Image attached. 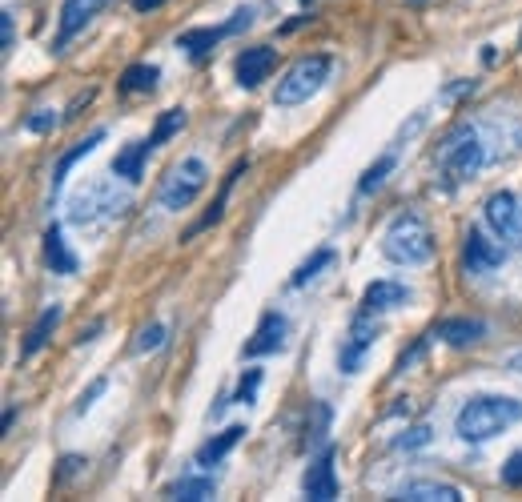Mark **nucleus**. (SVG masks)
Masks as SVG:
<instances>
[{
	"label": "nucleus",
	"instance_id": "obj_16",
	"mask_svg": "<svg viewBox=\"0 0 522 502\" xmlns=\"http://www.w3.org/2000/svg\"><path fill=\"white\" fill-rule=\"evenodd\" d=\"M394 498L402 502H462V490L454 482H438V478H414V482H402L394 490Z\"/></svg>",
	"mask_w": 522,
	"mask_h": 502
},
{
	"label": "nucleus",
	"instance_id": "obj_3",
	"mask_svg": "<svg viewBox=\"0 0 522 502\" xmlns=\"http://www.w3.org/2000/svg\"><path fill=\"white\" fill-rule=\"evenodd\" d=\"M382 258L394 266H426L434 258V233L418 209H402L382 233Z\"/></svg>",
	"mask_w": 522,
	"mask_h": 502
},
{
	"label": "nucleus",
	"instance_id": "obj_1",
	"mask_svg": "<svg viewBox=\"0 0 522 502\" xmlns=\"http://www.w3.org/2000/svg\"><path fill=\"white\" fill-rule=\"evenodd\" d=\"M486 161H490V153H486V145H482L478 129H474L470 121L454 125V129H450V133L438 141V149H434V173H438V189L454 193L458 185L474 181V177L482 173V165H486Z\"/></svg>",
	"mask_w": 522,
	"mask_h": 502
},
{
	"label": "nucleus",
	"instance_id": "obj_46",
	"mask_svg": "<svg viewBox=\"0 0 522 502\" xmlns=\"http://www.w3.org/2000/svg\"><path fill=\"white\" fill-rule=\"evenodd\" d=\"M302 5H314V0H302Z\"/></svg>",
	"mask_w": 522,
	"mask_h": 502
},
{
	"label": "nucleus",
	"instance_id": "obj_39",
	"mask_svg": "<svg viewBox=\"0 0 522 502\" xmlns=\"http://www.w3.org/2000/svg\"><path fill=\"white\" fill-rule=\"evenodd\" d=\"M101 330H105V322H101V318H97V322H89V326H81V334H77V346H85V342H93V338H97Z\"/></svg>",
	"mask_w": 522,
	"mask_h": 502
},
{
	"label": "nucleus",
	"instance_id": "obj_10",
	"mask_svg": "<svg viewBox=\"0 0 522 502\" xmlns=\"http://www.w3.org/2000/svg\"><path fill=\"white\" fill-rule=\"evenodd\" d=\"M506 262V249L498 245V241H490L482 229H466V237H462V270L466 274H494L498 266Z\"/></svg>",
	"mask_w": 522,
	"mask_h": 502
},
{
	"label": "nucleus",
	"instance_id": "obj_8",
	"mask_svg": "<svg viewBox=\"0 0 522 502\" xmlns=\"http://www.w3.org/2000/svg\"><path fill=\"white\" fill-rule=\"evenodd\" d=\"M374 342H378V322H374V314L358 310V318L350 322V330H346V338L338 346V370L342 374H358L366 366V354L374 350Z\"/></svg>",
	"mask_w": 522,
	"mask_h": 502
},
{
	"label": "nucleus",
	"instance_id": "obj_9",
	"mask_svg": "<svg viewBox=\"0 0 522 502\" xmlns=\"http://www.w3.org/2000/svg\"><path fill=\"white\" fill-rule=\"evenodd\" d=\"M482 213H486V225L494 229L498 241H522V205L514 201L510 189H494L486 197Z\"/></svg>",
	"mask_w": 522,
	"mask_h": 502
},
{
	"label": "nucleus",
	"instance_id": "obj_24",
	"mask_svg": "<svg viewBox=\"0 0 522 502\" xmlns=\"http://www.w3.org/2000/svg\"><path fill=\"white\" fill-rule=\"evenodd\" d=\"M213 494H217V478H209V474H185L165 486V498H181V502H205Z\"/></svg>",
	"mask_w": 522,
	"mask_h": 502
},
{
	"label": "nucleus",
	"instance_id": "obj_19",
	"mask_svg": "<svg viewBox=\"0 0 522 502\" xmlns=\"http://www.w3.org/2000/svg\"><path fill=\"white\" fill-rule=\"evenodd\" d=\"M434 338H442L446 346H474L486 338V322L482 318H442L434 326Z\"/></svg>",
	"mask_w": 522,
	"mask_h": 502
},
{
	"label": "nucleus",
	"instance_id": "obj_11",
	"mask_svg": "<svg viewBox=\"0 0 522 502\" xmlns=\"http://www.w3.org/2000/svg\"><path fill=\"white\" fill-rule=\"evenodd\" d=\"M334 458L338 450L334 446H322L318 458H310L306 474H302V494L310 502H334L338 498V470H334Z\"/></svg>",
	"mask_w": 522,
	"mask_h": 502
},
{
	"label": "nucleus",
	"instance_id": "obj_6",
	"mask_svg": "<svg viewBox=\"0 0 522 502\" xmlns=\"http://www.w3.org/2000/svg\"><path fill=\"white\" fill-rule=\"evenodd\" d=\"M205 181H209V169H205L201 157H185V161H177V165L169 169V177L161 181V189H157L161 209H169V213L189 209V205L197 201V193L205 189Z\"/></svg>",
	"mask_w": 522,
	"mask_h": 502
},
{
	"label": "nucleus",
	"instance_id": "obj_25",
	"mask_svg": "<svg viewBox=\"0 0 522 502\" xmlns=\"http://www.w3.org/2000/svg\"><path fill=\"white\" fill-rule=\"evenodd\" d=\"M157 77H161V69H157V65H149V61H137V65H129V69L121 73V81H117V93H121V97L153 93V89H157Z\"/></svg>",
	"mask_w": 522,
	"mask_h": 502
},
{
	"label": "nucleus",
	"instance_id": "obj_18",
	"mask_svg": "<svg viewBox=\"0 0 522 502\" xmlns=\"http://www.w3.org/2000/svg\"><path fill=\"white\" fill-rule=\"evenodd\" d=\"M45 262H49V270L61 274V278H73V274L81 270V262H77V254L69 249L61 225H49V229H45Z\"/></svg>",
	"mask_w": 522,
	"mask_h": 502
},
{
	"label": "nucleus",
	"instance_id": "obj_30",
	"mask_svg": "<svg viewBox=\"0 0 522 502\" xmlns=\"http://www.w3.org/2000/svg\"><path fill=\"white\" fill-rule=\"evenodd\" d=\"M257 386H261V370H245L241 382H237V390L229 394V402H233V406H249V402L257 398Z\"/></svg>",
	"mask_w": 522,
	"mask_h": 502
},
{
	"label": "nucleus",
	"instance_id": "obj_7",
	"mask_svg": "<svg viewBox=\"0 0 522 502\" xmlns=\"http://www.w3.org/2000/svg\"><path fill=\"white\" fill-rule=\"evenodd\" d=\"M253 25V5H245V9H237L225 25H205V29H189V33H181L177 37V49H185L193 61H205L213 49H217V41H225V37H233V33H241V29H249Z\"/></svg>",
	"mask_w": 522,
	"mask_h": 502
},
{
	"label": "nucleus",
	"instance_id": "obj_41",
	"mask_svg": "<svg viewBox=\"0 0 522 502\" xmlns=\"http://www.w3.org/2000/svg\"><path fill=\"white\" fill-rule=\"evenodd\" d=\"M161 5H165V0H133V9H137V13H157Z\"/></svg>",
	"mask_w": 522,
	"mask_h": 502
},
{
	"label": "nucleus",
	"instance_id": "obj_36",
	"mask_svg": "<svg viewBox=\"0 0 522 502\" xmlns=\"http://www.w3.org/2000/svg\"><path fill=\"white\" fill-rule=\"evenodd\" d=\"M85 466H89V462H85L81 454H65V458H61V470H57V486L73 482V478H77V474H81Z\"/></svg>",
	"mask_w": 522,
	"mask_h": 502
},
{
	"label": "nucleus",
	"instance_id": "obj_27",
	"mask_svg": "<svg viewBox=\"0 0 522 502\" xmlns=\"http://www.w3.org/2000/svg\"><path fill=\"white\" fill-rule=\"evenodd\" d=\"M330 418H334V410H330L326 402H314V406H310V418H306V438H302V446H318V442L326 438V430H330Z\"/></svg>",
	"mask_w": 522,
	"mask_h": 502
},
{
	"label": "nucleus",
	"instance_id": "obj_37",
	"mask_svg": "<svg viewBox=\"0 0 522 502\" xmlns=\"http://www.w3.org/2000/svg\"><path fill=\"white\" fill-rule=\"evenodd\" d=\"M0 33H5V53H9L17 45V17H13V9L0 13Z\"/></svg>",
	"mask_w": 522,
	"mask_h": 502
},
{
	"label": "nucleus",
	"instance_id": "obj_5",
	"mask_svg": "<svg viewBox=\"0 0 522 502\" xmlns=\"http://www.w3.org/2000/svg\"><path fill=\"white\" fill-rule=\"evenodd\" d=\"M125 205H129V193H121L113 181H93L69 197V225H81V229L101 225V221L125 213Z\"/></svg>",
	"mask_w": 522,
	"mask_h": 502
},
{
	"label": "nucleus",
	"instance_id": "obj_42",
	"mask_svg": "<svg viewBox=\"0 0 522 502\" xmlns=\"http://www.w3.org/2000/svg\"><path fill=\"white\" fill-rule=\"evenodd\" d=\"M506 370H514V374H522V350H518V354H510V358H506Z\"/></svg>",
	"mask_w": 522,
	"mask_h": 502
},
{
	"label": "nucleus",
	"instance_id": "obj_12",
	"mask_svg": "<svg viewBox=\"0 0 522 502\" xmlns=\"http://www.w3.org/2000/svg\"><path fill=\"white\" fill-rule=\"evenodd\" d=\"M286 338H290V318L278 314V310H266L253 330V338L241 346V358H266V354H278L286 350Z\"/></svg>",
	"mask_w": 522,
	"mask_h": 502
},
{
	"label": "nucleus",
	"instance_id": "obj_40",
	"mask_svg": "<svg viewBox=\"0 0 522 502\" xmlns=\"http://www.w3.org/2000/svg\"><path fill=\"white\" fill-rule=\"evenodd\" d=\"M474 89H478L474 81H462V85H450L442 97H446V101H458V97H466V93H474Z\"/></svg>",
	"mask_w": 522,
	"mask_h": 502
},
{
	"label": "nucleus",
	"instance_id": "obj_28",
	"mask_svg": "<svg viewBox=\"0 0 522 502\" xmlns=\"http://www.w3.org/2000/svg\"><path fill=\"white\" fill-rule=\"evenodd\" d=\"M330 262H334V249L326 245V249H318V254H314V258H306V262H302V266L294 270V278H290V286H298V290H302V286H310V282L318 278V270H326Z\"/></svg>",
	"mask_w": 522,
	"mask_h": 502
},
{
	"label": "nucleus",
	"instance_id": "obj_44",
	"mask_svg": "<svg viewBox=\"0 0 522 502\" xmlns=\"http://www.w3.org/2000/svg\"><path fill=\"white\" fill-rule=\"evenodd\" d=\"M406 5H410V9H422V5H426V0H406Z\"/></svg>",
	"mask_w": 522,
	"mask_h": 502
},
{
	"label": "nucleus",
	"instance_id": "obj_20",
	"mask_svg": "<svg viewBox=\"0 0 522 502\" xmlns=\"http://www.w3.org/2000/svg\"><path fill=\"white\" fill-rule=\"evenodd\" d=\"M245 169H249V161H237V165L229 169V177L221 181V193L213 197V205H209V209H205V213H201V217H197V221L185 229V241H189V237H197V233H205L209 225H217V221H221V213H225V201H229V193H233V185H237V177H241Z\"/></svg>",
	"mask_w": 522,
	"mask_h": 502
},
{
	"label": "nucleus",
	"instance_id": "obj_43",
	"mask_svg": "<svg viewBox=\"0 0 522 502\" xmlns=\"http://www.w3.org/2000/svg\"><path fill=\"white\" fill-rule=\"evenodd\" d=\"M13 422H17V406L5 410V434H13Z\"/></svg>",
	"mask_w": 522,
	"mask_h": 502
},
{
	"label": "nucleus",
	"instance_id": "obj_17",
	"mask_svg": "<svg viewBox=\"0 0 522 502\" xmlns=\"http://www.w3.org/2000/svg\"><path fill=\"white\" fill-rule=\"evenodd\" d=\"M61 318H65V306H61V302H53V306H45V310H41V318H37V322H33V330L25 334L21 362L37 358V354L49 346V338H53V334H57V326H61Z\"/></svg>",
	"mask_w": 522,
	"mask_h": 502
},
{
	"label": "nucleus",
	"instance_id": "obj_26",
	"mask_svg": "<svg viewBox=\"0 0 522 502\" xmlns=\"http://www.w3.org/2000/svg\"><path fill=\"white\" fill-rule=\"evenodd\" d=\"M185 121H189V113H185V109H165V113L157 117V125H153V133H149L145 141H149L153 149H161V145H165L169 137H177V133L185 129Z\"/></svg>",
	"mask_w": 522,
	"mask_h": 502
},
{
	"label": "nucleus",
	"instance_id": "obj_33",
	"mask_svg": "<svg viewBox=\"0 0 522 502\" xmlns=\"http://www.w3.org/2000/svg\"><path fill=\"white\" fill-rule=\"evenodd\" d=\"M165 334H169V330H165L161 322H153V326H145V330H141V338H137V346H133V350H137V354L161 350V346H165Z\"/></svg>",
	"mask_w": 522,
	"mask_h": 502
},
{
	"label": "nucleus",
	"instance_id": "obj_32",
	"mask_svg": "<svg viewBox=\"0 0 522 502\" xmlns=\"http://www.w3.org/2000/svg\"><path fill=\"white\" fill-rule=\"evenodd\" d=\"M426 442H430V426L418 422V426H410V430H402V434L394 438V450H418V446H426Z\"/></svg>",
	"mask_w": 522,
	"mask_h": 502
},
{
	"label": "nucleus",
	"instance_id": "obj_22",
	"mask_svg": "<svg viewBox=\"0 0 522 502\" xmlns=\"http://www.w3.org/2000/svg\"><path fill=\"white\" fill-rule=\"evenodd\" d=\"M149 153H153V145H149V141H129V145L113 157V173H117L121 181L137 185V181L145 177V161H149Z\"/></svg>",
	"mask_w": 522,
	"mask_h": 502
},
{
	"label": "nucleus",
	"instance_id": "obj_29",
	"mask_svg": "<svg viewBox=\"0 0 522 502\" xmlns=\"http://www.w3.org/2000/svg\"><path fill=\"white\" fill-rule=\"evenodd\" d=\"M394 165H398V157H394V153H382V157H378V161H374V165L362 173V181H358V193H362V197H366V193H374V189H378V185H382V181L394 173Z\"/></svg>",
	"mask_w": 522,
	"mask_h": 502
},
{
	"label": "nucleus",
	"instance_id": "obj_13",
	"mask_svg": "<svg viewBox=\"0 0 522 502\" xmlns=\"http://www.w3.org/2000/svg\"><path fill=\"white\" fill-rule=\"evenodd\" d=\"M274 69H278V49L270 45H249L233 57V77L241 89H257L261 81H270Z\"/></svg>",
	"mask_w": 522,
	"mask_h": 502
},
{
	"label": "nucleus",
	"instance_id": "obj_35",
	"mask_svg": "<svg viewBox=\"0 0 522 502\" xmlns=\"http://www.w3.org/2000/svg\"><path fill=\"white\" fill-rule=\"evenodd\" d=\"M57 125H61L57 109H37L33 117H25V129H29V133H53Z\"/></svg>",
	"mask_w": 522,
	"mask_h": 502
},
{
	"label": "nucleus",
	"instance_id": "obj_2",
	"mask_svg": "<svg viewBox=\"0 0 522 502\" xmlns=\"http://www.w3.org/2000/svg\"><path fill=\"white\" fill-rule=\"evenodd\" d=\"M514 422H522V402L510 394H474L458 406L454 414V434L470 446H482L490 438H498L502 430H510Z\"/></svg>",
	"mask_w": 522,
	"mask_h": 502
},
{
	"label": "nucleus",
	"instance_id": "obj_31",
	"mask_svg": "<svg viewBox=\"0 0 522 502\" xmlns=\"http://www.w3.org/2000/svg\"><path fill=\"white\" fill-rule=\"evenodd\" d=\"M105 390H109V378H93V382H89V386L77 394V406H73V414H89V410H93V402H97Z\"/></svg>",
	"mask_w": 522,
	"mask_h": 502
},
{
	"label": "nucleus",
	"instance_id": "obj_15",
	"mask_svg": "<svg viewBox=\"0 0 522 502\" xmlns=\"http://www.w3.org/2000/svg\"><path fill=\"white\" fill-rule=\"evenodd\" d=\"M414 294L402 286V282H394V278H378V282H370L366 290H362V314H390V310H398V306H406Z\"/></svg>",
	"mask_w": 522,
	"mask_h": 502
},
{
	"label": "nucleus",
	"instance_id": "obj_21",
	"mask_svg": "<svg viewBox=\"0 0 522 502\" xmlns=\"http://www.w3.org/2000/svg\"><path fill=\"white\" fill-rule=\"evenodd\" d=\"M245 434H249V430H245L241 422H237V426H225L221 434H213V438H205V442L197 446L193 462H197V466H217V462H221V458H225V454H229Z\"/></svg>",
	"mask_w": 522,
	"mask_h": 502
},
{
	"label": "nucleus",
	"instance_id": "obj_34",
	"mask_svg": "<svg viewBox=\"0 0 522 502\" xmlns=\"http://www.w3.org/2000/svg\"><path fill=\"white\" fill-rule=\"evenodd\" d=\"M498 478H502V486H510V490H522V450H514V454L502 462Z\"/></svg>",
	"mask_w": 522,
	"mask_h": 502
},
{
	"label": "nucleus",
	"instance_id": "obj_23",
	"mask_svg": "<svg viewBox=\"0 0 522 502\" xmlns=\"http://www.w3.org/2000/svg\"><path fill=\"white\" fill-rule=\"evenodd\" d=\"M101 141H105V129H93V133H89V137H81V141H77V145H73L69 153H61V161H57V169H53V193H49L53 201L61 197V185H65L69 169H73V165H77L81 157H89V153H93V149H97Z\"/></svg>",
	"mask_w": 522,
	"mask_h": 502
},
{
	"label": "nucleus",
	"instance_id": "obj_14",
	"mask_svg": "<svg viewBox=\"0 0 522 502\" xmlns=\"http://www.w3.org/2000/svg\"><path fill=\"white\" fill-rule=\"evenodd\" d=\"M109 5V0H65L61 5V17H57V37H53V53H61L101 9Z\"/></svg>",
	"mask_w": 522,
	"mask_h": 502
},
{
	"label": "nucleus",
	"instance_id": "obj_45",
	"mask_svg": "<svg viewBox=\"0 0 522 502\" xmlns=\"http://www.w3.org/2000/svg\"><path fill=\"white\" fill-rule=\"evenodd\" d=\"M518 53H522V29H518Z\"/></svg>",
	"mask_w": 522,
	"mask_h": 502
},
{
	"label": "nucleus",
	"instance_id": "obj_38",
	"mask_svg": "<svg viewBox=\"0 0 522 502\" xmlns=\"http://www.w3.org/2000/svg\"><path fill=\"white\" fill-rule=\"evenodd\" d=\"M422 350H426V338H418V342H414V350H410V354H402V358H398V366H394V374H406V370H410V366H414V358H418V354H422Z\"/></svg>",
	"mask_w": 522,
	"mask_h": 502
},
{
	"label": "nucleus",
	"instance_id": "obj_4",
	"mask_svg": "<svg viewBox=\"0 0 522 502\" xmlns=\"http://www.w3.org/2000/svg\"><path fill=\"white\" fill-rule=\"evenodd\" d=\"M330 73H334V57H330V53H310V57L294 61V65L282 73L278 89H274V105H278V109L306 105L314 93H322V85L330 81Z\"/></svg>",
	"mask_w": 522,
	"mask_h": 502
}]
</instances>
